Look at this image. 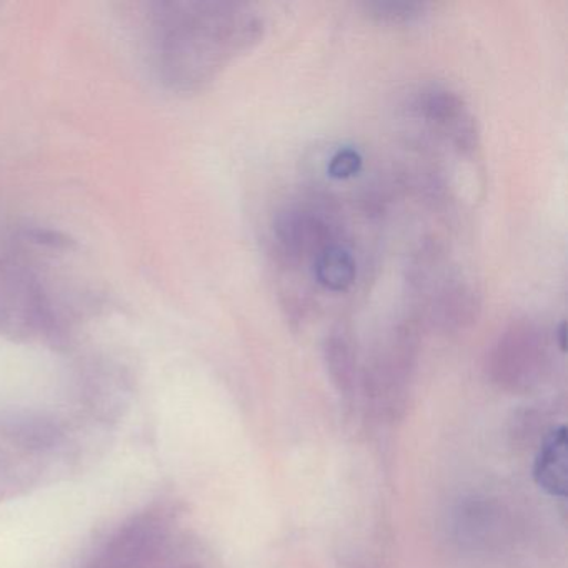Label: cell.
Masks as SVG:
<instances>
[{"label": "cell", "instance_id": "1", "mask_svg": "<svg viewBox=\"0 0 568 568\" xmlns=\"http://www.w3.org/2000/svg\"><path fill=\"white\" fill-rule=\"evenodd\" d=\"M488 375L501 390L524 394L537 387L550 368V341L537 322H511L488 354Z\"/></svg>", "mask_w": 568, "mask_h": 568}, {"label": "cell", "instance_id": "6", "mask_svg": "<svg viewBox=\"0 0 568 568\" xmlns=\"http://www.w3.org/2000/svg\"><path fill=\"white\" fill-rule=\"evenodd\" d=\"M534 480L550 497H567L568 442L565 425L554 428L545 437L535 457Z\"/></svg>", "mask_w": 568, "mask_h": 568}, {"label": "cell", "instance_id": "10", "mask_svg": "<svg viewBox=\"0 0 568 568\" xmlns=\"http://www.w3.org/2000/svg\"><path fill=\"white\" fill-rule=\"evenodd\" d=\"M364 164V158L361 152L354 148H344L332 155L328 162V175L334 179H351L352 175L358 174Z\"/></svg>", "mask_w": 568, "mask_h": 568}, {"label": "cell", "instance_id": "4", "mask_svg": "<svg viewBox=\"0 0 568 568\" xmlns=\"http://www.w3.org/2000/svg\"><path fill=\"white\" fill-rule=\"evenodd\" d=\"M337 237L334 221L311 205H292L278 212L274 221L275 247L291 264L314 261L328 245L337 244Z\"/></svg>", "mask_w": 568, "mask_h": 568}, {"label": "cell", "instance_id": "5", "mask_svg": "<svg viewBox=\"0 0 568 568\" xmlns=\"http://www.w3.org/2000/svg\"><path fill=\"white\" fill-rule=\"evenodd\" d=\"M418 118L444 134L460 151L477 148L478 131L464 98L445 85H428L414 101Z\"/></svg>", "mask_w": 568, "mask_h": 568}, {"label": "cell", "instance_id": "11", "mask_svg": "<svg viewBox=\"0 0 568 568\" xmlns=\"http://www.w3.org/2000/svg\"><path fill=\"white\" fill-rule=\"evenodd\" d=\"M558 345H560V351H565V324L561 322L560 328H558Z\"/></svg>", "mask_w": 568, "mask_h": 568}, {"label": "cell", "instance_id": "9", "mask_svg": "<svg viewBox=\"0 0 568 568\" xmlns=\"http://www.w3.org/2000/svg\"><path fill=\"white\" fill-rule=\"evenodd\" d=\"M365 14L378 24L402 26L412 24L424 18L428 4L425 2H400V0H378L362 4Z\"/></svg>", "mask_w": 568, "mask_h": 568}, {"label": "cell", "instance_id": "8", "mask_svg": "<svg viewBox=\"0 0 568 568\" xmlns=\"http://www.w3.org/2000/svg\"><path fill=\"white\" fill-rule=\"evenodd\" d=\"M324 358L328 375L341 394L351 395L357 382V352L351 335L334 331L325 338Z\"/></svg>", "mask_w": 568, "mask_h": 568}, {"label": "cell", "instance_id": "3", "mask_svg": "<svg viewBox=\"0 0 568 568\" xmlns=\"http://www.w3.org/2000/svg\"><path fill=\"white\" fill-rule=\"evenodd\" d=\"M418 335L414 324L394 328L365 368L364 387L377 410L397 414L404 407L417 362Z\"/></svg>", "mask_w": 568, "mask_h": 568}, {"label": "cell", "instance_id": "2", "mask_svg": "<svg viewBox=\"0 0 568 568\" xmlns=\"http://www.w3.org/2000/svg\"><path fill=\"white\" fill-rule=\"evenodd\" d=\"M414 284L427 298L430 321L442 331H464L477 321L478 292L460 272L444 264L437 252L422 255L415 267Z\"/></svg>", "mask_w": 568, "mask_h": 568}, {"label": "cell", "instance_id": "7", "mask_svg": "<svg viewBox=\"0 0 568 568\" xmlns=\"http://www.w3.org/2000/svg\"><path fill=\"white\" fill-rule=\"evenodd\" d=\"M312 274L325 291L345 292L354 285L357 264L352 252L337 242L315 255L312 261Z\"/></svg>", "mask_w": 568, "mask_h": 568}]
</instances>
